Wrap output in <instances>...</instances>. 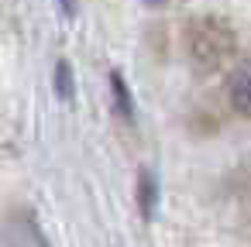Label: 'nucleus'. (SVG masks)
I'll list each match as a JSON object with an SVG mask.
<instances>
[{
    "mask_svg": "<svg viewBox=\"0 0 251 247\" xmlns=\"http://www.w3.org/2000/svg\"><path fill=\"white\" fill-rule=\"evenodd\" d=\"M138 209H141L145 220H151L155 209H158V182H155V172L151 168H141L138 172Z\"/></svg>",
    "mask_w": 251,
    "mask_h": 247,
    "instance_id": "20e7f679",
    "label": "nucleus"
},
{
    "mask_svg": "<svg viewBox=\"0 0 251 247\" xmlns=\"http://www.w3.org/2000/svg\"><path fill=\"white\" fill-rule=\"evenodd\" d=\"M227 100H230L234 113L251 120V62L234 66V72L227 79Z\"/></svg>",
    "mask_w": 251,
    "mask_h": 247,
    "instance_id": "7ed1b4c3",
    "label": "nucleus"
},
{
    "mask_svg": "<svg viewBox=\"0 0 251 247\" xmlns=\"http://www.w3.org/2000/svg\"><path fill=\"white\" fill-rule=\"evenodd\" d=\"M145 4H151V7H158V4H169V0H145Z\"/></svg>",
    "mask_w": 251,
    "mask_h": 247,
    "instance_id": "1a4fd4ad",
    "label": "nucleus"
},
{
    "mask_svg": "<svg viewBox=\"0 0 251 247\" xmlns=\"http://www.w3.org/2000/svg\"><path fill=\"white\" fill-rule=\"evenodd\" d=\"M62 7H66V11L73 14V11H76V0H62Z\"/></svg>",
    "mask_w": 251,
    "mask_h": 247,
    "instance_id": "6e6552de",
    "label": "nucleus"
},
{
    "mask_svg": "<svg viewBox=\"0 0 251 247\" xmlns=\"http://www.w3.org/2000/svg\"><path fill=\"white\" fill-rule=\"evenodd\" d=\"M182 52H186V62L196 76H213L234 59L237 35H234L230 21H224L217 14H203V18H193L186 24Z\"/></svg>",
    "mask_w": 251,
    "mask_h": 247,
    "instance_id": "f257e3e1",
    "label": "nucleus"
},
{
    "mask_svg": "<svg viewBox=\"0 0 251 247\" xmlns=\"http://www.w3.org/2000/svg\"><path fill=\"white\" fill-rule=\"evenodd\" d=\"M55 83H59V96H69L73 100V69H69V62H59L55 66Z\"/></svg>",
    "mask_w": 251,
    "mask_h": 247,
    "instance_id": "423d86ee",
    "label": "nucleus"
},
{
    "mask_svg": "<svg viewBox=\"0 0 251 247\" xmlns=\"http://www.w3.org/2000/svg\"><path fill=\"white\" fill-rule=\"evenodd\" d=\"M0 247H49V237L28 206L4 209V216H0Z\"/></svg>",
    "mask_w": 251,
    "mask_h": 247,
    "instance_id": "f03ea898",
    "label": "nucleus"
},
{
    "mask_svg": "<svg viewBox=\"0 0 251 247\" xmlns=\"http://www.w3.org/2000/svg\"><path fill=\"white\" fill-rule=\"evenodd\" d=\"M110 100H114L117 117H124L127 124H134V100H131V90H127V83H124V76L117 69L110 72Z\"/></svg>",
    "mask_w": 251,
    "mask_h": 247,
    "instance_id": "39448f33",
    "label": "nucleus"
},
{
    "mask_svg": "<svg viewBox=\"0 0 251 247\" xmlns=\"http://www.w3.org/2000/svg\"><path fill=\"white\" fill-rule=\"evenodd\" d=\"M237 206H241V220H244V226L251 230V175H248V182H244L241 192H237Z\"/></svg>",
    "mask_w": 251,
    "mask_h": 247,
    "instance_id": "0eeeda50",
    "label": "nucleus"
}]
</instances>
